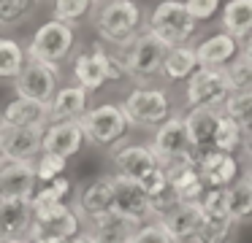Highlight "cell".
Wrapping results in <instances>:
<instances>
[{
	"label": "cell",
	"mask_w": 252,
	"mask_h": 243,
	"mask_svg": "<svg viewBox=\"0 0 252 243\" xmlns=\"http://www.w3.org/2000/svg\"><path fill=\"white\" fill-rule=\"evenodd\" d=\"M165 54H168V46H163L158 38L149 35V32L144 30L141 35L125 49L127 81H133V86L155 84V79H160Z\"/></svg>",
	"instance_id": "6"
},
{
	"label": "cell",
	"mask_w": 252,
	"mask_h": 243,
	"mask_svg": "<svg viewBox=\"0 0 252 243\" xmlns=\"http://www.w3.org/2000/svg\"><path fill=\"white\" fill-rule=\"evenodd\" d=\"M241 57H244L247 62L252 65V35H250V38H244V41H241Z\"/></svg>",
	"instance_id": "43"
},
{
	"label": "cell",
	"mask_w": 252,
	"mask_h": 243,
	"mask_svg": "<svg viewBox=\"0 0 252 243\" xmlns=\"http://www.w3.org/2000/svg\"><path fill=\"white\" fill-rule=\"evenodd\" d=\"M28 52L25 43H19L11 35H0V81H17L28 65Z\"/></svg>",
	"instance_id": "29"
},
{
	"label": "cell",
	"mask_w": 252,
	"mask_h": 243,
	"mask_svg": "<svg viewBox=\"0 0 252 243\" xmlns=\"http://www.w3.org/2000/svg\"><path fill=\"white\" fill-rule=\"evenodd\" d=\"M198 68H201V62H198V54H195V43L174 46V49H168V54L163 59L160 79L165 84H187L198 73Z\"/></svg>",
	"instance_id": "26"
},
{
	"label": "cell",
	"mask_w": 252,
	"mask_h": 243,
	"mask_svg": "<svg viewBox=\"0 0 252 243\" xmlns=\"http://www.w3.org/2000/svg\"><path fill=\"white\" fill-rule=\"evenodd\" d=\"M95 5H103V3H109V0H93Z\"/></svg>",
	"instance_id": "47"
},
{
	"label": "cell",
	"mask_w": 252,
	"mask_h": 243,
	"mask_svg": "<svg viewBox=\"0 0 252 243\" xmlns=\"http://www.w3.org/2000/svg\"><path fill=\"white\" fill-rule=\"evenodd\" d=\"M3 200H6V197H3V192H0V205H3Z\"/></svg>",
	"instance_id": "49"
},
{
	"label": "cell",
	"mask_w": 252,
	"mask_h": 243,
	"mask_svg": "<svg viewBox=\"0 0 252 243\" xmlns=\"http://www.w3.org/2000/svg\"><path fill=\"white\" fill-rule=\"evenodd\" d=\"M247 154H250V157H252V151H247ZM247 170H250V173H252V160H250V167H247Z\"/></svg>",
	"instance_id": "48"
},
{
	"label": "cell",
	"mask_w": 252,
	"mask_h": 243,
	"mask_svg": "<svg viewBox=\"0 0 252 243\" xmlns=\"http://www.w3.org/2000/svg\"><path fill=\"white\" fill-rule=\"evenodd\" d=\"M195 54H198L201 68L225 70L230 62H236L241 57V41L220 30V32H212V35L201 38L195 43Z\"/></svg>",
	"instance_id": "17"
},
{
	"label": "cell",
	"mask_w": 252,
	"mask_h": 243,
	"mask_svg": "<svg viewBox=\"0 0 252 243\" xmlns=\"http://www.w3.org/2000/svg\"><path fill=\"white\" fill-rule=\"evenodd\" d=\"M114 214L136 227L155 221L152 200L147 197L141 184L127 181V178H120V176H114Z\"/></svg>",
	"instance_id": "14"
},
{
	"label": "cell",
	"mask_w": 252,
	"mask_h": 243,
	"mask_svg": "<svg viewBox=\"0 0 252 243\" xmlns=\"http://www.w3.org/2000/svg\"><path fill=\"white\" fill-rule=\"evenodd\" d=\"M230 95L233 92L228 86L225 70L198 68V73L185 84L182 106H185V111H190V108H214V111H222Z\"/></svg>",
	"instance_id": "7"
},
{
	"label": "cell",
	"mask_w": 252,
	"mask_h": 243,
	"mask_svg": "<svg viewBox=\"0 0 252 243\" xmlns=\"http://www.w3.org/2000/svg\"><path fill=\"white\" fill-rule=\"evenodd\" d=\"M0 243H30V241H0Z\"/></svg>",
	"instance_id": "46"
},
{
	"label": "cell",
	"mask_w": 252,
	"mask_h": 243,
	"mask_svg": "<svg viewBox=\"0 0 252 243\" xmlns=\"http://www.w3.org/2000/svg\"><path fill=\"white\" fill-rule=\"evenodd\" d=\"M228 216L236 224L252 221V173L244 170V176L228 189Z\"/></svg>",
	"instance_id": "30"
},
{
	"label": "cell",
	"mask_w": 252,
	"mask_h": 243,
	"mask_svg": "<svg viewBox=\"0 0 252 243\" xmlns=\"http://www.w3.org/2000/svg\"><path fill=\"white\" fill-rule=\"evenodd\" d=\"M185 113V127H187V138H190L192 151H209L214 143V133H217V124L222 111H214V108H190Z\"/></svg>",
	"instance_id": "24"
},
{
	"label": "cell",
	"mask_w": 252,
	"mask_h": 243,
	"mask_svg": "<svg viewBox=\"0 0 252 243\" xmlns=\"http://www.w3.org/2000/svg\"><path fill=\"white\" fill-rule=\"evenodd\" d=\"M241 227L236 224L230 216H217V219H209L203 221L201 232H198L195 243H236Z\"/></svg>",
	"instance_id": "34"
},
{
	"label": "cell",
	"mask_w": 252,
	"mask_h": 243,
	"mask_svg": "<svg viewBox=\"0 0 252 243\" xmlns=\"http://www.w3.org/2000/svg\"><path fill=\"white\" fill-rule=\"evenodd\" d=\"M225 79H228L230 92H252V65L244 57H239L225 68Z\"/></svg>",
	"instance_id": "37"
},
{
	"label": "cell",
	"mask_w": 252,
	"mask_h": 243,
	"mask_svg": "<svg viewBox=\"0 0 252 243\" xmlns=\"http://www.w3.org/2000/svg\"><path fill=\"white\" fill-rule=\"evenodd\" d=\"M0 124L6 130H28V127L46 130V124H49V108L44 103L14 95L11 100H6L0 106Z\"/></svg>",
	"instance_id": "18"
},
{
	"label": "cell",
	"mask_w": 252,
	"mask_h": 243,
	"mask_svg": "<svg viewBox=\"0 0 252 243\" xmlns=\"http://www.w3.org/2000/svg\"><path fill=\"white\" fill-rule=\"evenodd\" d=\"M44 154V130H8L3 162H35Z\"/></svg>",
	"instance_id": "25"
},
{
	"label": "cell",
	"mask_w": 252,
	"mask_h": 243,
	"mask_svg": "<svg viewBox=\"0 0 252 243\" xmlns=\"http://www.w3.org/2000/svg\"><path fill=\"white\" fill-rule=\"evenodd\" d=\"M220 30L228 35L244 38L252 35V0H225L222 14H220Z\"/></svg>",
	"instance_id": "27"
},
{
	"label": "cell",
	"mask_w": 252,
	"mask_h": 243,
	"mask_svg": "<svg viewBox=\"0 0 252 243\" xmlns=\"http://www.w3.org/2000/svg\"><path fill=\"white\" fill-rule=\"evenodd\" d=\"M165 176L171 181V189H174L176 203H192L198 205L203 200V192H206V184H203L201 173H198L195 157L192 160H182V162H171V165L163 167Z\"/></svg>",
	"instance_id": "19"
},
{
	"label": "cell",
	"mask_w": 252,
	"mask_h": 243,
	"mask_svg": "<svg viewBox=\"0 0 252 243\" xmlns=\"http://www.w3.org/2000/svg\"><path fill=\"white\" fill-rule=\"evenodd\" d=\"M79 27L65 25V22L57 19H46L30 32L28 43H25V52H28V59H35V62H46L55 65V68H63L73 59L79 46Z\"/></svg>",
	"instance_id": "2"
},
{
	"label": "cell",
	"mask_w": 252,
	"mask_h": 243,
	"mask_svg": "<svg viewBox=\"0 0 252 243\" xmlns=\"http://www.w3.org/2000/svg\"><path fill=\"white\" fill-rule=\"evenodd\" d=\"M60 86H63V68L30 59V62L25 65L22 76L14 81V95L49 106V100L55 97V92L60 89Z\"/></svg>",
	"instance_id": "10"
},
{
	"label": "cell",
	"mask_w": 252,
	"mask_h": 243,
	"mask_svg": "<svg viewBox=\"0 0 252 243\" xmlns=\"http://www.w3.org/2000/svg\"><path fill=\"white\" fill-rule=\"evenodd\" d=\"M41 3H44V0H41Z\"/></svg>",
	"instance_id": "50"
},
{
	"label": "cell",
	"mask_w": 252,
	"mask_h": 243,
	"mask_svg": "<svg viewBox=\"0 0 252 243\" xmlns=\"http://www.w3.org/2000/svg\"><path fill=\"white\" fill-rule=\"evenodd\" d=\"M41 0H0V30H14L33 19Z\"/></svg>",
	"instance_id": "33"
},
{
	"label": "cell",
	"mask_w": 252,
	"mask_h": 243,
	"mask_svg": "<svg viewBox=\"0 0 252 243\" xmlns=\"http://www.w3.org/2000/svg\"><path fill=\"white\" fill-rule=\"evenodd\" d=\"M90 97L93 95L73 81L63 84L46 106L49 108V122H79L90 111Z\"/></svg>",
	"instance_id": "22"
},
{
	"label": "cell",
	"mask_w": 252,
	"mask_h": 243,
	"mask_svg": "<svg viewBox=\"0 0 252 243\" xmlns=\"http://www.w3.org/2000/svg\"><path fill=\"white\" fill-rule=\"evenodd\" d=\"M130 243H176V241L168 235V230L155 219V221H147V224L136 227L133 235H130Z\"/></svg>",
	"instance_id": "40"
},
{
	"label": "cell",
	"mask_w": 252,
	"mask_h": 243,
	"mask_svg": "<svg viewBox=\"0 0 252 243\" xmlns=\"http://www.w3.org/2000/svg\"><path fill=\"white\" fill-rule=\"evenodd\" d=\"M122 111H125L130 127L155 133L160 124H165L174 116L176 108L168 86L149 84V86H130V92L122 97Z\"/></svg>",
	"instance_id": "3"
},
{
	"label": "cell",
	"mask_w": 252,
	"mask_h": 243,
	"mask_svg": "<svg viewBox=\"0 0 252 243\" xmlns=\"http://www.w3.org/2000/svg\"><path fill=\"white\" fill-rule=\"evenodd\" d=\"M198 27L201 25L187 14L185 0H160L147 14L144 30L158 38L163 46L174 49V46H190V43H195Z\"/></svg>",
	"instance_id": "4"
},
{
	"label": "cell",
	"mask_w": 252,
	"mask_h": 243,
	"mask_svg": "<svg viewBox=\"0 0 252 243\" xmlns=\"http://www.w3.org/2000/svg\"><path fill=\"white\" fill-rule=\"evenodd\" d=\"M71 192H73V181L68 176H63V178H55V181H49V184H38L33 197H30V203H33V208H38V205L68 203Z\"/></svg>",
	"instance_id": "35"
},
{
	"label": "cell",
	"mask_w": 252,
	"mask_h": 243,
	"mask_svg": "<svg viewBox=\"0 0 252 243\" xmlns=\"http://www.w3.org/2000/svg\"><path fill=\"white\" fill-rule=\"evenodd\" d=\"M222 5H225V0H185L187 14H190L198 25H206V22L220 19Z\"/></svg>",
	"instance_id": "39"
},
{
	"label": "cell",
	"mask_w": 252,
	"mask_h": 243,
	"mask_svg": "<svg viewBox=\"0 0 252 243\" xmlns=\"http://www.w3.org/2000/svg\"><path fill=\"white\" fill-rule=\"evenodd\" d=\"M149 149L155 151L160 167L171 165V162L192 160V157H195V151H192L190 138H187L185 113L176 111L165 124H160V127L152 133V138H149Z\"/></svg>",
	"instance_id": "9"
},
{
	"label": "cell",
	"mask_w": 252,
	"mask_h": 243,
	"mask_svg": "<svg viewBox=\"0 0 252 243\" xmlns=\"http://www.w3.org/2000/svg\"><path fill=\"white\" fill-rule=\"evenodd\" d=\"M98 5L93 0H52V19L65 22V25L79 27L82 22H93Z\"/></svg>",
	"instance_id": "32"
},
{
	"label": "cell",
	"mask_w": 252,
	"mask_h": 243,
	"mask_svg": "<svg viewBox=\"0 0 252 243\" xmlns=\"http://www.w3.org/2000/svg\"><path fill=\"white\" fill-rule=\"evenodd\" d=\"M195 165L201 173L206 189H230L241 176H244V160L239 154H225V151H198Z\"/></svg>",
	"instance_id": "12"
},
{
	"label": "cell",
	"mask_w": 252,
	"mask_h": 243,
	"mask_svg": "<svg viewBox=\"0 0 252 243\" xmlns=\"http://www.w3.org/2000/svg\"><path fill=\"white\" fill-rule=\"evenodd\" d=\"M33 235V203L3 200L0 205V241H30Z\"/></svg>",
	"instance_id": "23"
},
{
	"label": "cell",
	"mask_w": 252,
	"mask_h": 243,
	"mask_svg": "<svg viewBox=\"0 0 252 243\" xmlns=\"http://www.w3.org/2000/svg\"><path fill=\"white\" fill-rule=\"evenodd\" d=\"M6 140H8V130L0 124V162H3V151H6Z\"/></svg>",
	"instance_id": "44"
},
{
	"label": "cell",
	"mask_w": 252,
	"mask_h": 243,
	"mask_svg": "<svg viewBox=\"0 0 252 243\" xmlns=\"http://www.w3.org/2000/svg\"><path fill=\"white\" fill-rule=\"evenodd\" d=\"M82 230H84V221L76 214L73 203L38 205V208H33V235L68 238V241H73Z\"/></svg>",
	"instance_id": "11"
},
{
	"label": "cell",
	"mask_w": 252,
	"mask_h": 243,
	"mask_svg": "<svg viewBox=\"0 0 252 243\" xmlns=\"http://www.w3.org/2000/svg\"><path fill=\"white\" fill-rule=\"evenodd\" d=\"M201 211L209 219H217V216H228V189H206L203 192Z\"/></svg>",
	"instance_id": "41"
},
{
	"label": "cell",
	"mask_w": 252,
	"mask_h": 243,
	"mask_svg": "<svg viewBox=\"0 0 252 243\" xmlns=\"http://www.w3.org/2000/svg\"><path fill=\"white\" fill-rule=\"evenodd\" d=\"M84 227L93 232L98 243H130V235H133V230H136V224L125 221L122 216H117L114 211L100 216V219H95V221H90V224H84Z\"/></svg>",
	"instance_id": "28"
},
{
	"label": "cell",
	"mask_w": 252,
	"mask_h": 243,
	"mask_svg": "<svg viewBox=\"0 0 252 243\" xmlns=\"http://www.w3.org/2000/svg\"><path fill=\"white\" fill-rule=\"evenodd\" d=\"M73 208L82 216L84 224L100 219V216L111 214L114 211V173H106V176L93 178L90 184L76 189V200H73Z\"/></svg>",
	"instance_id": "13"
},
{
	"label": "cell",
	"mask_w": 252,
	"mask_h": 243,
	"mask_svg": "<svg viewBox=\"0 0 252 243\" xmlns=\"http://www.w3.org/2000/svg\"><path fill=\"white\" fill-rule=\"evenodd\" d=\"M87 146L82 122H49L44 130V154L73 160Z\"/></svg>",
	"instance_id": "16"
},
{
	"label": "cell",
	"mask_w": 252,
	"mask_h": 243,
	"mask_svg": "<svg viewBox=\"0 0 252 243\" xmlns=\"http://www.w3.org/2000/svg\"><path fill=\"white\" fill-rule=\"evenodd\" d=\"M158 221L168 230V235L174 238L176 243H195L198 232H201L203 221H206V214L201 211V205L179 203Z\"/></svg>",
	"instance_id": "21"
},
{
	"label": "cell",
	"mask_w": 252,
	"mask_h": 243,
	"mask_svg": "<svg viewBox=\"0 0 252 243\" xmlns=\"http://www.w3.org/2000/svg\"><path fill=\"white\" fill-rule=\"evenodd\" d=\"M147 14L138 0H109L98 5L93 16V27L98 32V41L109 49L125 52L133 41L144 32Z\"/></svg>",
	"instance_id": "1"
},
{
	"label": "cell",
	"mask_w": 252,
	"mask_h": 243,
	"mask_svg": "<svg viewBox=\"0 0 252 243\" xmlns=\"http://www.w3.org/2000/svg\"><path fill=\"white\" fill-rule=\"evenodd\" d=\"M35 187V162H0V192L6 200H30Z\"/></svg>",
	"instance_id": "20"
},
{
	"label": "cell",
	"mask_w": 252,
	"mask_h": 243,
	"mask_svg": "<svg viewBox=\"0 0 252 243\" xmlns=\"http://www.w3.org/2000/svg\"><path fill=\"white\" fill-rule=\"evenodd\" d=\"M79 122L84 127L87 143L95 146V149H103V151H114L117 146H122L127 133H130V122H127L125 111H122V103H98V106H90V111Z\"/></svg>",
	"instance_id": "5"
},
{
	"label": "cell",
	"mask_w": 252,
	"mask_h": 243,
	"mask_svg": "<svg viewBox=\"0 0 252 243\" xmlns=\"http://www.w3.org/2000/svg\"><path fill=\"white\" fill-rule=\"evenodd\" d=\"M111 167L114 176L127 178V181H141L152 170H158L160 162L149 143H122L111 151Z\"/></svg>",
	"instance_id": "15"
},
{
	"label": "cell",
	"mask_w": 252,
	"mask_h": 243,
	"mask_svg": "<svg viewBox=\"0 0 252 243\" xmlns=\"http://www.w3.org/2000/svg\"><path fill=\"white\" fill-rule=\"evenodd\" d=\"M68 170V160L55 154H41L35 160V176H38V184H49L55 178H63Z\"/></svg>",
	"instance_id": "38"
},
{
	"label": "cell",
	"mask_w": 252,
	"mask_h": 243,
	"mask_svg": "<svg viewBox=\"0 0 252 243\" xmlns=\"http://www.w3.org/2000/svg\"><path fill=\"white\" fill-rule=\"evenodd\" d=\"M68 65H71L73 84L87 89L90 95L100 92L109 84V46H106V43L95 41V43H90V46L79 49Z\"/></svg>",
	"instance_id": "8"
},
{
	"label": "cell",
	"mask_w": 252,
	"mask_h": 243,
	"mask_svg": "<svg viewBox=\"0 0 252 243\" xmlns=\"http://www.w3.org/2000/svg\"><path fill=\"white\" fill-rule=\"evenodd\" d=\"M247 151H252V130L247 133Z\"/></svg>",
	"instance_id": "45"
},
{
	"label": "cell",
	"mask_w": 252,
	"mask_h": 243,
	"mask_svg": "<svg viewBox=\"0 0 252 243\" xmlns=\"http://www.w3.org/2000/svg\"><path fill=\"white\" fill-rule=\"evenodd\" d=\"M214 151H225V154H244L247 151V130L239 122H233L230 116H220L217 133H214Z\"/></svg>",
	"instance_id": "31"
},
{
	"label": "cell",
	"mask_w": 252,
	"mask_h": 243,
	"mask_svg": "<svg viewBox=\"0 0 252 243\" xmlns=\"http://www.w3.org/2000/svg\"><path fill=\"white\" fill-rule=\"evenodd\" d=\"M222 113L230 116L233 122H239L250 133L252 130V92H233L228 97V103H225Z\"/></svg>",
	"instance_id": "36"
},
{
	"label": "cell",
	"mask_w": 252,
	"mask_h": 243,
	"mask_svg": "<svg viewBox=\"0 0 252 243\" xmlns=\"http://www.w3.org/2000/svg\"><path fill=\"white\" fill-rule=\"evenodd\" d=\"M30 243H73V241H68V238H49V235H33V238H30Z\"/></svg>",
	"instance_id": "42"
}]
</instances>
